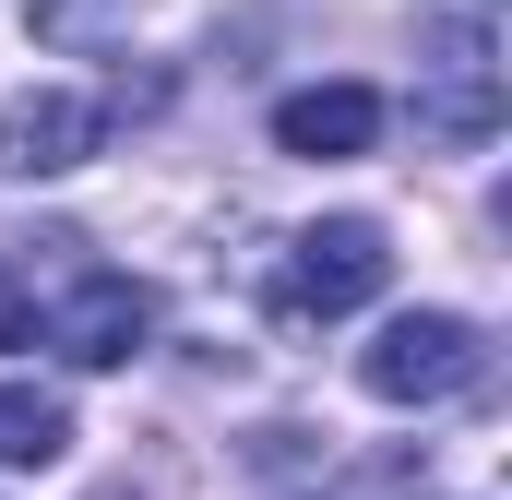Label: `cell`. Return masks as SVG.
Returning <instances> with one entry per match:
<instances>
[{
    "mask_svg": "<svg viewBox=\"0 0 512 500\" xmlns=\"http://www.w3.org/2000/svg\"><path fill=\"white\" fill-rule=\"evenodd\" d=\"M0 346H36V298L12 286V262H0Z\"/></svg>",
    "mask_w": 512,
    "mask_h": 500,
    "instance_id": "ba28073f",
    "label": "cell"
},
{
    "mask_svg": "<svg viewBox=\"0 0 512 500\" xmlns=\"http://www.w3.org/2000/svg\"><path fill=\"white\" fill-rule=\"evenodd\" d=\"M143 334H155V298H143L131 274H84V286L48 310V346H60L72 370H120Z\"/></svg>",
    "mask_w": 512,
    "mask_h": 500,
    "instance_id": "3957f363",
    "label": "cell"
},
{
    "mask_svg": "<svg viewBox=\"0 0 512 500\" xmlns=\"http://www.w3.org/2000/svg\"><path fill=\"white\" fill-rule=\"evenodd\" d=\"M298 500H429V477L417 465H346V477H322V489H298Z\"/></svg>",
    "mask_w": 512,
    "mask_h": 500,
    "instance_id": "52a82bcc",
    "label": "cell"
},
{
    "mask_svg": "<svg viewBox=\"0 0 512 500\" xmlns=\"http://www.w3.org/2000/svg\"><path fill=\"white\" fill-rule=\"evenodd\" d=\"M274 143L286 155H370L382 143V96L370 84H310V96L274 108Z\"/></svg>",
    "mask_w": 512,
    "mask_h": 500,
    "instance_id": "5b68a950",
    "label": "cell"
},
{
    "mask_svg": "<svg viewBox=\"0 0 512 500\" xmlns=\"http://www.w3.org/2000/svg\"><path fill=\"white\" fill-rule=\"evenodd\" d=\"M72 453V417H60V393H36V381H0V465H60Z\"/></svg>",
    "mask_w": 512,
    "mask_h": 500,
    "instance_id": "8992f818",
    "label": "cell"
},
{
    "mask_svg": "<svg viewBox=\"0 0 512 500\" xmlns=\"http://www.w3.org/2000/svg\"><path fill=\"white\" fill-rule=\"evenodd\" d=\"M393 274V250L370 215H322V227H298L286 262H274V310L286 322H346V310H370Z\"/></svg>",
    "mask_w": 512,
    "mask_h": 500,
    "instance_id": "6da1fadb",
    "label": "cell"
},
{
    "mask_svg": "<svg viewBox=\"0 0 512 500\" xmlns=\"http://www.w3.org/2000/svg\"><path fill=\"white\" fill-rule=\"evenodd\" d=\"M84 143H96V108L84 96H12L0 108V179H60V167H84Z\"/></svg>",
    "mask_w": 512,
    "mask_h": 500,
    "instance_id": "277c9868",
    "label": "cell"
},
{
    "mask_svg": "<svg viewBox=\"0 0 512 500\" xmlns=\"http://www.w3.org/2000/svg\"><path fill=\"white\" fill-rule=\"evenodd\" d=\"M477 370H489V346H477L465 310H405V322H382V334L358 346V381H370L382 405H441V393H465Z\"/></svg>",
    "mask_w": 512,
    "mask_h": 500,
    "instance_id": "7a4b0ae2",
    "label": "cell"
}]
</instances>
